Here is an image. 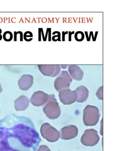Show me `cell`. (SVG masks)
Instances as JSON below:
<instances>
[{
	"instance_id": "1",
	"label": "cell",
	"mask_w": 115,
	"mask_h": 151,
	"mask_svg": "<svg viewBox=\"0 0 115 151\" xmlns=\"http://www.w3.org/2000/svg\"><path fill=\"white\" fill-rule=\"evenodd\" d=\"M40 141L28 118L11 114L0 120V151H36Z\"/></svg>"
},
{
	"instance_id": "2",
	"label": "cell",
	"mask_w": 115,
	"mask_h": 151,
	"mask_svg": "<svg viewBox=\"0 0 115 151\" xmlns=\"http://www.w3.org/2000/svg\"><path fill=\"white\" fill-rule=\"evenodd\" d=\"M72 81L71 78L67 71H62L59 76L54 81V86L59 91L62 89L69 88L70 84Z\"/></svg>"
},
{
	"instance_id": "3",
	"label": "cell",
	"mask_w": 115,
	"mask_h": 151,
	"mask_svg": "<svg viewBox=\"0 0 115 151\" xmlns=\"http://www.w3.org/2000/svg\"><path fill=\"white\" fill-rule=\"evenodd\" d=\"M38 69L43 75L48 76L55 77L59 73L60 65H39Z\"/></svg>"
},
{
	"instance_id": "4",
	"label": "cell",
	"mask_w": 115,
	"mask_h": 151,
	"mask_svg": "<svg viewBox=\"0 0 115 151\" xmlns=\"http://www.w3.org/2000/svg\"><path fill=\"white\" fill-rule=\"evenodd\" d=\"M34 78L31 75H23L18 80V86L22 90H28L32 86Z\"/></svg>"
},
{
	"instance_id": "5",
	"label": "cell",
	"mask_w": 115,
	"mask_h": 151,
	"mask_svg": "<svg viewBox=\"0 0 115 151\" xmlns=\"http://www.w3.org/2000/svg\"><path fill=\"white\" fill-rule=\"evenodd\" d=\"M71 76L77 80H81L83 77L84 73L79 67L76 65H69L68 69Z\"/></svg>"
},
{
	"instance_id": "6",
	"label": "cell",
	"mask_w": 115,
	"mask_h": 151,
	"mask_svg": "<svg viewBox=\"0 0 115 151\" xmlns=\"http://www.w3.org/2000/svg\"><path fill=\"white\" fill-rule=\"evenodd\" d=\"M3 38L5 41H10L13 38V35L10 31H5L3 35Z\"/></svg>"
},
{
	"instance_id": "7",
	"label": "cell",
	"mask_w": 115,
	"mask_h": 151,
	"mask_svg": "<svg viewBox=\"0 0 115 151\" xmlns=\"http://www.w3.org/2000/svg\"><path fill=\"white\" fill-rule=\"evenodd\" d=\"M75 39L77 41H82L84 39V33L81 31H77L75 34Z\"/></svg>"
},
{
	"instance_id": "8",
	"label": "cell",
	"mask_w": 115,
	"mask_h": 151,
	"mask_svg": "<svg viewBox=\"0 0 115 151\" xmlns=\"http://www.w3.org/2000/svg\"><path fill=\"white\" fill-rule=\"evenodd\" d=\"M33 34L30 31H26L24 34V39L26 41H31L33 39Z\"/></svg>"
},
{
	"instance_id": "9",
	"label": "cell",
	"mask_w": 115,
	"mask_h": 151,
	"mask_svg": "<svg viewBox=\"0 0 115 151\" xmlns=\"http://www.w3.org/2000/svg\"><path fill=\"white\" fill-rule=\"evenodd\" d=\"M59 32H58V35L53 36L52 37V40L53 41H61V35Z\"/></svg>"
},
{
	"instance_id": "10",
	"label": "cell",
	"mask_w": 115,
	"mask_h": 151,
	"mask_svg": "<svg viewBox=\"0 0 115 151\" xmlns=\"http://www.w3.org/2000/svg\"><path fill=\"white\" fill-rule=\"evenodd\" d=\"M74 31H73V32L69 31V41H71V35L74 34Z\"/></svg>"
},
{
	"instance_id": "11",
	"label": "cell",
	"mask_w": 115,
	"mask_h": 151,
	"mask_svg": "<svg viewBox=\"0 0 115 151\" xmlns=\"http://www.w3.org/2000/svg\"><path fill=\"white\" fill-rule=\"evenodd\" d=\"M68 33V31H67V32H65V31H63L62 32V34H63V39H62V41H65V35H67V33Z\"/></svg>"
},
{
	"instance_id": "12",
	"label": "cell",
	"mask_w": 115,
	"mask_h": 151,
	"mask_svg": "<svg viewBox=\"0 0 115 151\" xmlns=\"http://www.w3.org/2000/svg\"><path fill=\"white\" fill-rule=\"evenodd\" d=\"M18 34H20L21 35V38H20V41H23V34L22 31H18Z\"/></svg>"
},
{
	"instance_id": "13",
	"label": "cell",
	"mask_w": 115,
	"mask_h": 151,
	"mask_svg": "<svg viewBox=\"0 0 115 151\" xmlns=\"http://www.w3.org/2000/svg\"><path fill=\"white\" fill-rule=\"evenodd\" d=\"M17 31H14V41H17Z\"/></svg>"
},
{
	"instance_id": "14",
	"label": "cell",
	"mask_w": 115,
	"mask_h": 151,
	"mask_svg": "<svg viewBox=\"0 0 115 151\" xmlns=\"http://www.w3.org/2000/svg\"><path fill=\"white\" fill-rule=\"evenodd\" d=\"M61 67L63 69H66L68 66H69V65H61Z\"/></svg>"
},
{
	"instance_id": "15",
	"label": "cell",
	"mask_w": 115,
	"mask_h": 151,
	"mask_svg": "<svg viewBox=\"0 0 115 151\" xmlns=\"http://www.w3.org/2000/svg\"><path fill=\"white\" fill-rule=\"evenodd\" d=\"M93 33L92 31H91L90 33V37H86V38H87V40L88 41H90V39H91V35L92 33Z\"/></svg>"
},
{
	"instance_id": "16",
	"label": "cell",
	"mask_w": 115,
	"mask_h": 151,
	"mask_svg": "<svg viewBox=\"0 0 115 151\" xmlns=\"http://www.w3.org/2000/svg\"><path fill=\"white\" fill-rule=\"evenodd\" d=\"M2 33V30L1 29H0V41L2 39V36L1 35V34Z\"/></svg>"
},
{
	"instance_id": "17",
	"label": "cell",
	"mask_w": 115,
	"mask_h": 151,
	"mask_svg": "<svg viewBox=\"0 0 115 151\" xmlns=\"http://www.w3.org/2000/svg\"><path fill=\"white\" fill-rule=\"evenodd\" d=\"M2 91V88L1 86V84H0V93Z\"/></svg>"
}]
</instances>
